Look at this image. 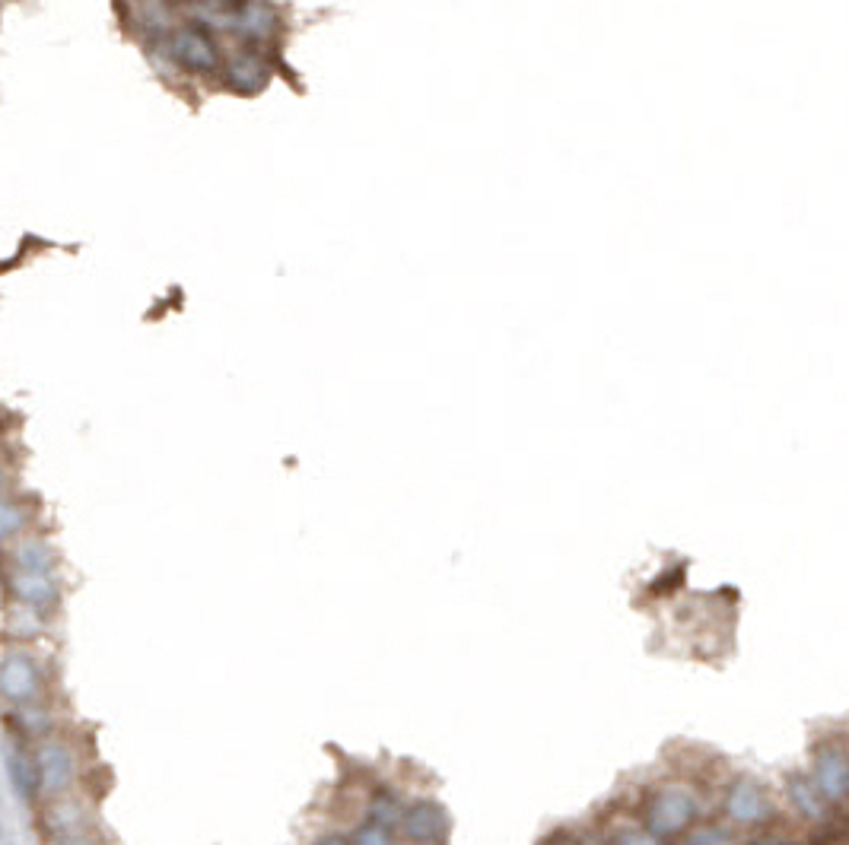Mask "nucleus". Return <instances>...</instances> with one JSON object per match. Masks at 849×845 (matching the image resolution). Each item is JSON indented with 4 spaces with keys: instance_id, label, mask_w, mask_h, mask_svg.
<instances>
[{
    "instance_id": "1",
    "label": "nucleus",
    "mask_w": 849,
    "mask_h": 845,
    "mask_svg": "<svg viewBox=\"0 0 849 845\" xmlns=\"http://www.w3.org/2000/svg\"><path fill=\"white\" fill-rule=\"evenodd\" d=\"M700 817V801L697 791L690 785L672 782V785H658L653 795L646 798L643 808V826H650L655 836L668 840V836H681L687 833Z\"/></svg>"
},
{
    "instance_id": "2",
    "label": "nucleus",
    "mask_w": 849,
    "mask_h": 845,
    "mask_svg": "<svg viewBox=\"0 0 849 845\" xmlns=\"http://www.w3.org/2000/svg\"><path fill=\"white\" fill-rule=\"evenodd\" d=\"M172 61L192 77H214L223 70V55L214 33L200 23H182L169 35Z\"/></svg>"
},
{
    "instance_id": "3",
    "label": "nucleus",
    "mask_w": 849,
    "mask_h": 845,
    "mask_svg": "<svg viewBox=\"0 0 849 845\" xmlns=\"http://www.w3.org/2000/svg\"><path fill=\"white\" fill-rule=\"evenodd\" d=\"M722 808H725V817L738 826H764L777 813L773 801H770V791L754 776H738L732 782L725 788Z\"/></svg>"
},
{
    "instance_id": "4",
    "label": "nucleus",
    "mask_w": 849,
    "mask_h": 845,
    "mask_svg": "<svg viewBox=\"0 0 849 845\" xmlns=\"http://www.w3.org/2000/svg\"><path fill=\"white\" fill-rule=\"evenodd\" d=\"M229 26L249 42V48H264L280 33V13L271 0H236L227 7Z\"/></svg>"
},
{
    "instance_id": "5",
    "label": "nucleus",
    "mask_w": 849,
    "mask_h": 845,
    "mask_svg": "<svg viewBox=\"0 0 849 845\" xmlns=\"http://www.w3.org/2000/svg\"><path fill=\"white\" fill-rule=\"evenodd\" d=\"M401 830L414 845H443L449 836V813L436 801H414L401 811Z\"/></svg>"
},
{
    "instance_id": "6",
    "label": "nucleus",
    "mask_w": 849,
    "mask_h": 845,
    "mask_svg": "<svg viewBox=\"0 0 849 845\" xmlns=\"http://www.w3.org/2000/svg\"><path fill=\"white\" fill-rule=\"evenodd\" d=\"M812 779L817 791L830 801L840 805L849 798V753L844 748H821L812 763Z\"/></svg>"
},
{
    "instance_id": "7",
    "label": "nucleus",
    "mask_w": 849,
    "mask_h": 845,
    "mask_svg": "<svg viewBox=\"0 0 849 845\" xmlns=\"http://www.w3.org/2000/svg\"><path fill=\"white\" fill-rule=\"evenodd\" d=\"M220 73H223L229 90L239 93V96H255V93H262L264 86H267V80H271V70L264 65V58L259 51H252V48H245V51L227 58Z\"/></svg>"
},
{
    "instance_id": "8",
    "label": "nucleus",
    "mask_w": 849,
    "mask_h": 845,
    "mask_svg": "<svg viewBox=\"0 0 849 845\" xmlns=\"http://www.w3.org/2000/svg\"><path fill=\"white\" fill-rule=\"evenodd\" d=\"M785 795H789L792 808L802 813V817H808V820H815V823H821V820L827 817L830 801L817 791V785L812 776H802V773L785 776Z\"/></svg>"
},
{
    "instance_id": "9",
    "label": "nucleus",
    "mask_w": 849,
    "mask_h": 845,
    "mask_svg": "<svg viewBox=\"0 0 849 845\" xmlns=\"http://www.w3.org/2000/svg\"><path fill=\"white\" fill-rule=\"evenodd\" d=\"M0 690L10 699H33L38 690V674H35L33 661H26L23 655H13L3 661L0 668Z\"/></svg>"
},
{
    "instance_id": "10",
    "label": "nucleus",
    "mask_w": 849,
    "mask_h": 845,
    "mask_svg": "<svg viewBox=\"0 0 849 845\" xmlns=\"http://www.w3.org/2000/svg\"><path fill=\"white\" fill-rule=\"evenodd\" d=\"M354 845H394L392 823H386L379 817L366 820L357 830V836H354Z\"/></svg>"
},
{
    "instance_id": "11",
    "label": "nucleus",
    "mask_w": 849,
    "mask_h": 845,
    "mask_svg": "<svg viewBox=\"0 0 849 845\" xmlns=\"http://www.w3.org/2000/svg\"><path fill=\"white\" fill-rule=\"evenodd\" d=\"M611 845H665L662 836H655L650 826H621L615 836H611Z\"/></svg>"
},
{
    "instance_id": "12",
    "label": "nucleus",
    "mask_w": 849,
    "mask_h": 845,
    "mask_svg": "<svg viewBox=\"0 0 849 845\" xmlns=\"http://www.w3.org/2000/svg\"><path fill=\"white\" fill-rule=\"evenodd\" d=\"M26 524V512L16 502H0V541L16 534Z\"/></svg>"
},
{
    "instance_id": "13",
    "label": "nucleus",
    "mask_w": 849,
    "mask_h": 845,
    "mask_svg": "<svg viewBox=\"0 0 849 845\" xmlns=\"http://www.w3.org/2000/svg\"><path fill=\"white\" fill-rule=\"evenodd\" d=\"M315 845H354V840H344V836H325V840H319Z\"/></svg>"
},
{
    "instance_id": "14",
    "label": "nucleus",
    "mask_w": 849,
    "mask_h": 845,
    "mask_svg": "<svg viewBox=\"0 0 849 845\" xmlns=\"http://www.w3.org/2000/svg\"><path fill=\"white\" fill-rule=\"evenodd\" d=\"M551 845H580V843H576V840H557V843Z\"/></svg>"
},
{
    "instance_id": "15",
    "label": "nucleus",
    "mask_w": 849,
    "mask_h": 845,
    "mask_svg": "<svg viewBox=\"0 0 849 845\" xmlns=\"http://www.w3.org/2000/svg\"><path fill=\"white\" fill-rule=\"evenodd\" d=\"M169 3H192V0H169Z\"/></svg>"
},
{
    "instance_id": "16",
    "label": "nucleus",
    "mask_w": 849,
    "mask_h": 845,
    "mask_svg": "<svg viewBox=\"0 0 849 845\" xmlns=\"http://www.w3.org/2000/svg\"><path fill=\"white\" fill-rule=\"evenodd\" d=\"M580 845H601V843H580Z\"/></svg>"
},
{
    "instance_id": "17",
    "label": "nucleus",
    "mask_w": 849,
    "mask_h": 845,
    "mask_svg": "<svg viewBox=\"0 0 849 845\" xmlns=\"http://www.w3.org/2000/svg\"><path fill=\"white\" fill-rule=\"evenodd\" d=\"M223 3H227V7H229V3H236V0H223Z\"/></svg>"
},
{
    "instance_id": "18",
    "label": "nucleus",
    "mask_w": 849,
    "mask_h": 845,
    "mask_svg": "<svg viewBox=\"0 0 849 845\" xmlns=\"http://www.w3.org/2000/svg\"><path fill=\"white\" fill-rule=\"evenodd\" d=\"M70 845H87V843H70Z\"/></svg>"
},
{
    "instance_id": "19",
    "label": "nucleus",
    "mask_w": 849,
    "mask_h": 845,
    "mask_svg": "<svg viewBox=\"0 0 849 845\" xmlns=\"http://www.w3.org/2000/svg\"><path fill=\"white\" fill-rule=\"evenodd\" d=\"M0 484H3V474H0Z\"/></svg>"
}]
</instances>
